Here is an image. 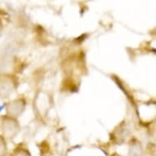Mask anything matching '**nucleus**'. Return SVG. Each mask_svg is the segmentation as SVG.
<instances>
[{"mask_svg":"<svg viewBox=\"0 0 156 156\" xmlns=\"http://www.w3.org/2000/svg\"><path fill=\"white\" fill-rule=\"evenodd\" d=\"M32 105L35 118L39 121H44L53 107V95L48 90L38 88L34 92Z\"/></svg>","mask_w":156,"mask_h":156,"instance_id":"nucleus-1","label":"nucleus"},{"mask_svg":"<svg viewBox=\"0 0 156 156\" xmlns=\"http://www.w3.org/2000/svg\"><path fill=\"white\" fill-rule=\"evenodd\" d=\"M21 126L18 119L7 115H0V134L7 141H12L20 133Z\"/></svg>","mask_w":156,"mask_h":156,"instance_id":"nucleus-2","label":"nucleus"},{"mask_svg":"<svg viewBox=\"0 0 156 156\" xmlns=\"http://www.w3.org/2000/svg\"><path fill=\"white\" fill-rule=\"evenodd\" d=\"M20 82L17 76L11 73H0V97L6 99L17 90Z\"/></svg>","mask_w":156,"mask_h":156,"instance_id":"nucleus-3","label":"nucleus"},{"mask_svg":"<svg viewBox=\"0 0 156 156\" xmlns=\"http://www.w3.org/2000/svg\"><path fill=\"white\" fill-rule=\"evenodd\" d=\"M27 106V101L24 97H17L6 103L5 115L18 119L23 115Z\"/></svg>","mask_w":156,"mask_h":156,"instance_id":"nucleus-4","label":"nucleus"},{"mask_svg":"<svg viewBox=\"0 0 156 156\" xmlns=\"http://www.w3.org/2000/svg\"><path fill=\"white\" fill-rule=\"evenodd\" d=\"M128 156H144L143 145L136 137H133L129 141Z\"/></svg>","mask_w":156,"mask_h":156,"instance_id":"nucleus-5","label":"nucleus"},{"mask_svg":"<svg viewBox=\"0 0 156 156\" xmlns=\"http://www.w3.org/2000/svg\"><path fill=\"white\" fill-rule=\"evenodd\" d=\"M11 156H32V154L24 144H19L13 149Z\"/></svg>","mask_w":156,"mask_h":156,"instance_id":"nucleus-6","label":"nucleus"},{"mask_svg":"<svg viewBox=\"0 0 156 156\" xmlns=\"http://www.w3.org/2000/svg\"><path fill=\"white\" fill-rule=\"evenodd\" d=\"M8 141L0 134V156H8Z\"/></svg>","mask_w":156,"mask_h":156,"instance_id":"nucleus-7","label":"nucleus"},{"mask_svg":"<svg viewBox=\"0 0 156 156\" xmlns=\"http://www.w3.org/2000/svg\"><path fill=\"white\" fill-rule=\"evenodd\" d=\"M2 35H3V30H2V27L0 26V38L2 37Z\"/></svg>","mask_w":156,"mask_h":156,"instance_id":"nucleus-8","label":"nucleus"},{"mask_svg":"<svg viewBox=\"0 0 156 156\" xmlns=\"http://www.w3.org/2000/svg\"><path fill=\"white\" fill-rule=\"evenodd\" d=\"M0 100H1V97H0Z\"/></svg>","mask_w":156,"mask_h":156,"instance_id":"nucleus-9","label":"nucleus"}]
</instances>
